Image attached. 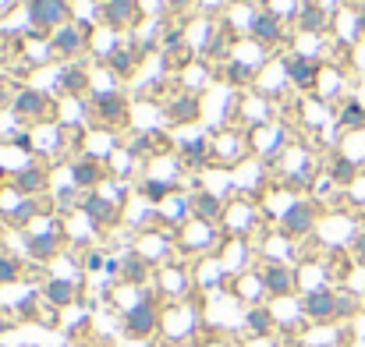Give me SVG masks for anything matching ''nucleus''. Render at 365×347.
<instances>
[{"label": "nucleus", "mask_w": 365, "mask_h": 347, "mask_svg": "<svg viewBox=\"0 0 365 347\" xmlns=\"http://www.w3.org/2000/svg\"><path fill=\"white\" fill-rule=\"evenodd\" d=\"M316 227V209L309 202H291V209L284 213V234L287 237H305Z\"/></svg>", "instance_id": "5"}, {"label": "nucleus", "mask_w": 365, "mask_h": 347, "mask_svg": "<svg viewBox=\"0 0 365 347\" xmlns=\"http://www.w3.org/2000/svg\"><path fill=\"white\" fill-rule=\"evenodd\" d=\"M302 14H305V18H302V25H305L309 32H319V29L327 25V18H323V7H305Z\"/></svg>", "instance_id": "25"}, {"label": "nucleus", "mask_w": 365, "mask_h": 347, "mask_svg": "<svg viewBox=\"0 0 365 347\" xmlns=\"http://www.w3.org/2000/svg\"><path fill=\"white\" fill-rule=\"evenodd\" d=\"M103 181V170L96 167V163H78L75 167V185L78 188H93V185H100Z\"/></svg>", "instance_id": "18"}, {"label": "nucleus", "mask_w": 365, "mask_h": 347, "mask_svg": "<svg viewBox=\"0 0 365 347\" xmlns=\"http://www.w3.org/2000/svg\"><path fill=\"white\" fill-rule=\"evenodd\" d=\"M355 255L365 262V234H359V241H355Z\"/></svg>", "instance_id": "30"}, {"label": "nucleus", "mask_w": 365, "mask_h": 347, "mask_svg": "<svg viewBox=\"0 0 365 347\" xmlns=\"http://www.w3.org/2000/svg\"><path fill=\"white\" fill-rule=\"evenodd\" d=\"M46 298H50V305H71L75 298H78V287L71 284V280H50L46 284Z\"/></svg>", "instance_id": "13"}, {"label": "nucleus", "mask_w": 365, "mask_h": 347, "mask_svg": "<svg viewBox=\"0 0 365 347\" xmlns=\"http://www.w3.org/2000/svg\"><path fill=\"white\" fill-rule=\"evenodd\" d=\"M131 64H135V57H131L128 50H124V53H114V57H110V68H114L118 75H131Z\"/></svg>", "instance_id": "27"}, {"label": "nucleus", "mask_w": 365, "mask_h": 347, "mask_svg": "<svg viewBox=\"0 0 365 347\" xmlns=\"http://www.w3.org/2000/svg\"><path fill=\"white\" fill-rule=\"evenodd\" d=\"M21 276V266H18V259H11V255H0V284H14Z\"/></svg>", "instance_id": "23"}, {"label": "nucleus", "mask_w": 365, "mask_h": 347, "mask_svg": "<svg viewBox=\"0 0 365 347\" xmlns=\"http://www.w3.org/2000/svg\"><path fill=\"white\" fill-rule=\"evenodd\" d=\"M103 14H107V21H110L114 29H128V25L138 21V4H135V0H107Z\"/></svg>", "instance_id": "8"}, {"label": "nucleus", "mask_w": 365, "mask_h": 347, "mask_svg": "<svg viewBox=\"0 0 365 347\" xmlns=\"http://www.w3.org/2000/svg\"><path fill=\"white\" fill-rule=\"evenodd\" d=\"M121 276L124 280H131V284H142L145 276H149V259H142V255H128L121 262Z\"/></svg>", "instance_id": "15"}, {"label": "nucleus", "mask_w": 365, "mask_h": 347, "mask_svg": "<svg viewBox=\"0 0 365 347\" xmlns=\"http://www.w3.org/2000/svg\"><path fill=\"white\" fill-rule=\"evenodd\" d=\"M57 248H61V241H57L53 234H36V237L29 241V252H32L39 262H50V259L57 255Z\"/></svg>", "instance_id": "14"}, {"label": "nucleus", "mask_w": 365, "mask_h": 347, "mask_svg": "<svg viewBox=\"0 0 365 347\" xmlns=\"http://www.w3.org/2000/svg\"><path fill=\"white\" fill-rule=\"evenodd\" d=\"M100 266H107V262H103V255H100V252H93V255L86 259V269H100Z\"/></svg>", "instance_id": "29"}, {"label": "nucleus", "mask_w": 365, "mask_h": 347, "mask_svg": "<svg viewBox=\"0 0 365 347\" xmlns=\"http://www.w3.org/2000/svg\"><path fill=\"white\" fill-rule=\"evenodd\" d=\"M29 18L39 29H64L71 18V4L68 0H29Z\"/></svg>", "instance_id": "2"}, {"label": "nucleus", "mask_w": 365, "mask_h": 347, "mask_svg": "<svg viewBox=\"0 0 365 347\" xmlns=\"http://www.w3.org/2000/svg\"><path fill=\"white\" fill-rule=\"evenodd\" d=\"M192 213H195L199 220H217V217L224 213V206H220L217 195H199V199L192 202Z\"/></svg>", "instance_id": "17"}, {"label": "nucleus", "mask_w": 365, "mask_h": 347, "mask_svg": "<svg viewBox=\"0 0 365 347\" xmlns=\"http://www.w3.org/2000/svg\"><path fill=\"white\" fill-rule=\"evenodd\" d=\"M294 287H298V273H294L291 266H284V262H269V266L262 269V291H266V294H273V298H287V294H294Z\"/></svg>", "instance_id": "4"}, {"label": "nucleus", "mask_w": 365, "mask_h": 347, "mask_svg": "<svg viewBox=\"0 0 365 347\" xmlns=\"http://www.w3.org/2000/svg\"><path fill=\"white\" fill-rule=\"evenodd\" d=\"M185 152H188V163H192V167H202V163H206L210 145H206V142H188V145H185Z\"/></svg>", "instance_id": "26"}, {"label": "nucleus", "mask_w": 365, "mask_h": 347, "mask_svg": "<svg viewBox=\"0 0 365 347\" xmlns=\"http://www.w3.org/2000/svg\"><path fill=\"white\" fill-rule=\"evenodd\" d=\"M334 181H337V185H351V181H355V163H351L348 156H341V160L334 163Z\"/></svg>", "instance_id": "21"}, {"label": "nucleus", "mask_w": 365, "mask_h": 347, "mask_svg": "<svg viewBox=\"0 0 365 347\" xmlns=\"http://www.w3.org/2000/svg\"><path fill=\"white\" fill-rule=\"evenodd\" d=\"M287 78L298 86V89H312L319 82V64L309 61V57H291L287 61Z\"/></svg>", "instance_id": "6"}, {"label": "nucleus", "mask_w": 365, "mask_h": 347, "mask_svg": "<svg viewBox=\"0 0 365 347\" xmlns=\"http://www.w3.org/2000/svg\"><path fill=\"white\" fill-rule=\"evenodd\" d=\"M167 4H170V7H178V11H181V7H188V4H192V0H167Z\"/></svg>", "instance_id": "31"}, {"label": "nucleus", "mask_w": 365, "mask_h": 347, "mask_svg": "<svg viewBox=\"0 0 365 347\" xmlns=\"http://www.w3.org/2000/svg\"><path fill=\"white\" fill-rule=\"evenodd\" d=\"M359 29H362V32H365V11H362V18H359Z\"/></svg>", "instance_id": "32"}, {"label": "nucleus", "mask_w": 365, "mask_h": 347, "mask_svg": "<svg viewBox=\"0 0 365 347\" xmlns=\"http://www.w3.org/2000/svg\"><path fill=\"white\" fill-rule=\"evenodd\" d=\"M96 110H100V117H103V120L118 124V120H124V114H128V103H124L118 93H103V96L96 100Z\"/></svg>", "instance_id": "11"}, {"label": "nucleus", "mask_w": 365, "mask_h": 347, "mask_svg": "<svg viewBox=\"0 0 365 347\" xmlns=\"http://www.w3.org/2000/svg\"><path fill=\"white\" fill-rule=\"evenodd\" d=\"M195 114H199V103H195V100H188V96H185V100H178V103H170V117H174L178 124H181V120H192Z\"/></svg>", "instance_id": "20"}, {"label": "nucleus", "mask_w": 365, "mask_h": 347, "mask_svg": "<svg viewBox=\"0 0 365 347\" xmlns=\"http://www.w3.org/2000/svg\"><path fill=\"white\" fill-rule=\"evenodd\" d=\"M142 195H145L149 202H163V199L170 195V185H167V181H145V185H142Z\"/></svg>", "instance_id": "22"}, {"label": "nucleus", "mask_w": 365, "mask_h": 347, "mask_svg": "<svg viewBox=\"0 0 365 347\" xmlns=\"http://www.w3.org/2000/svg\"><path fill=\"white\" fill-rule=\"evenodd\" d=\"M302 309H305V316H309L312 323H334V319H337V291H330V287H312V291L305 294Z\"/></svg>", "instance_id": "3"}, {"label": "nucleus", "mask_w": 365, "mask_h": 347, "mask_svg": "<svg viewBox=\"0 0 365 347\" xmlns=\"http://www.w3.org/2000/svg\"><path fill=\"white\" fill-rule=\"evenodd\" d=\"M341 124H344V128H362L365 124L362 103H348V107H344V114H341Z\"/></svg>", "instance_id": "24"}, {"label": "nucleus", "mask_w": 365, "mask_h": 347, "mask_svg": "<svg viewBox=\"0 0 365 347\" xmlns=\"http://www.w3.org/2000/svg\"><path fill=\"white\" fill-rule=\"evenodd\" d=\"M14 188H18L21 195L43 192V188H46V170H39V167H29V170H21V174L14 177Z\"/></svg>", "instance_id": "12"}, {"label": "nucleus", "mask_w": 365, "mask_h": 347, "mask_svg": "<svg viewBox=\"0 0 365 347\" xmlns=\"http://www.w3.org/2000/svg\"><path fill=\"white\" fill-rule=\"evenodd\" d=\"M14 110L21 117H39L43 114V96H39V93H21V96L14 100Z\"/></svg>", "instance_id": "19"}, {"label": "nucleus", "mask_w": 365, "mask_h": 347, "mask_svg": "<svg viewBox=\"0 0 365 347\" xmlns=\"http://www.w3.org/2000/svg\"><path fill=\"white\" fill-rule=\"evenodd\" d=\"M82 43H86V36H82L75 25H64V29H57V32H53V50H57V53H64V57L78 53V50H82Z\"/></svg>", "instance_id": "9"}, {"label": "nucleus", "mask_w": 365, "mask_h": 347, "mask_svg": "<svg viewBox=\"0 0 365 347\" xmlns=\"http://www.w3.org/2000/svg\"><path fill=\"white\" fill-rule=\"evenodd\" d=\"M245 323H248V330H252V333H269L277 319H273V312H269V309L252 305V309H248V316H245Z\"/></svg>", "instance_id": "16"}, {"label": "nucleus", "mask_w": 365, "mask_h": 347, "mask_svg": "<svg viewBox=\"0 0 365 347\" xmlns=\"http://www.w3.org/2000/svg\"><path fill=\"white\" fill-rule=\"evenodd\" d=\"M124 330H128V337H138V341L153 337L160 330V305L153 298H142L138 305H131L124 312Z\"/></svg>", "instance_id": "1"}, {"label": "nucleus", "mask_w": 365, "mask_h": 347, "mask_svg": "<svg viewBox=\"0 0 365 347\" xmlns=\"http://www.w3.org/2000/svg\"><path fill=\"white\" fill-rule=\"evenodd\" d=\"M355 298L351 294H337V319H344V316H355Z\"/></svg>", "instance_id": "28"}, {"label": "nucleus", "mask_w": 365, "mask_h": 347, "mask_svg": "<svg viewBox=\"0 0 365 347\" xmlns=\"http://www.w3.org/2000/svg\"><path fill=\"white\" fill-rule=\"evenodd\" d=\"M252 36H255V43H262V46H277V43L284 39V29H280L277 14H255V18H252Z\"/></svg>", "instance_id": "7"}, {"label": "nucleus", "mask_w": 365, "mask_h": 347, "mask_svg": "<svg viewBox=\"0 0 365 347\" xmlns=\"http://www.w3.org/2000/svg\"><path fill=\"white\" fill-rule=\"evenodd\" d=\"M86 213H89V220H96V224H118V206L114 202H107V199H100V195H89L86 199V206H82Z\"/></svg>", "instance_id": "10"}]
</instances>
